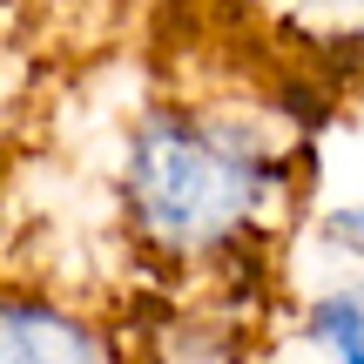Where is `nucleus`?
<instances>
[{
  "label": "nucleus",
  "mask_w": 364,
  "mask_h": 364,
  "mask_svg": "<svg viewBox=\"0 0 364 364\" xmlns=\"http://www.w3.org/2000/svg\"><path fill=\"white\" fill-rule=\"evenodd\" d=\"M284 189V162L250 122L209 108H149L122 156L129 230L169 263L236 250Z\"/></svg>",
  "instance_id": "f257e3e1"
},
{
  "label": "nucleus",
  "mask_w": 364,
  "mask_h": 364,
  "mask_svg": "<svg viewBox=\"0 0 364 364\" xmlns=\"http://www.w3.org/2000/svg\"><path fill=\"white\" fill-rule=\"evenodd\" d=\"M0 364H115V344L81 311L14 290L0 311Z\"/></svg>",
  "instance_id": "f03ea898"
},
{
  "label": "nucleus",
  "mask_w": 364,
  "mask_h": 364,
  "mask_svg": "<svg viewBox=\"0 0 364 364\" xmlns=\"http://www.w3.org/2000/svg\"><path fill=\"white\" fill-rule=\"evenodd\" d=\"M290 21L317 41H338V48H364V0H284Z\"/></svg>",
  "instance_id": "20e7f679"
},
{
  "label": "nucleus",
  "mask_w": 364,
  "mask_h": 364,
  "mask_svg": "<svg viewBox=\"0 0 364 364\" xmlns=\"http://www.w3.org/2000/svg\"><path fill=\"white\" fill-rule=\"evenodd\" d=\"M304 331H311V344H324L338 364H364V297H358V290L317 297L311 317H304Z\"/></svg>",
  "instance_id": "7ed1b4c3"
},
{
  "label": "nucleus",
  "mask_w": 364,
  "mask_h": 364,
  "mask_svg": "<svg viewBox=\"0 0 364 364\" xmlns=\"http://www.w3.org/2000/svg\"><path fill=\"white\" fill-rule=\"evenodd\" d=\"M324 230H331V243H344V250H364V203L338 209V216H331Z\"/></svg>",
  "instance_id": "39448f33"
}]
</instances>
